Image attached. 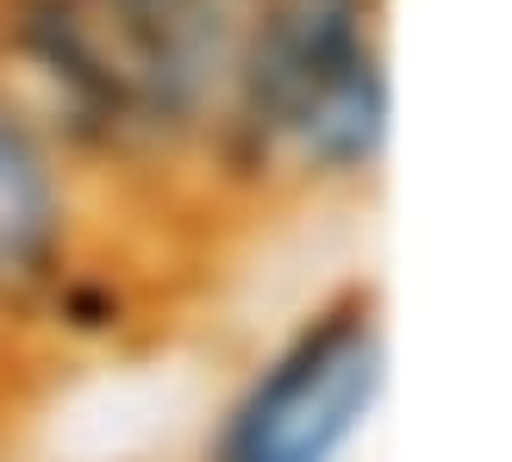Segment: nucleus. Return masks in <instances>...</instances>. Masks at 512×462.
Here are the masks:
<instances>
[{
  "label": "nucleus",
  "instance_id": "f257e3e1",
  "mask_svg": "<svg viewBox=\"0 0 512 462\" xmlns=\"http://www.w3.org/2000/svg\"><path fill=\"white\" fill-rule=\"evenodd\" d=\"M250 0H0L13 94L113 169L213 163Z\"/></svg>",
  "mask_w": 512,
  "mask_h": 462
},
{
  "label": "nucleus",
  "instance_id": "f03ea898",
  "mask_svg": "<svg viewBox=\"0 0 512 462\" xmlns=\"http://www.w3.org/2000/svg\"><path fill=\"white\" fill-rule=\"evenodd\" d=\"M388 0H250L213 169L250 188H356L388 157Z\"/></svg>",
  "mask_w": 512,
  "mask_h": 462
},
{
  "label": "nucleus",
  "instance_id": "20e7f679",
  "mask_svg": "<svg viewBox=\"0 0 512 462\" xmlns=\"http://www.w3.org/2000/svg\"><path fill=\"white\" fill-rule=\"evenodd\" d=\"M75 150L0 82V319H32L63 300L82 207Z\"/></svg>",
  "mask_w": 512,
  "mask_h": 462
},
{
  "label": "nucleus",
  "instance_id": "7ed1b4c3",
  "mask_svg": "<svg viewBox=\"0 0 512 462\" xmlns=\"http://www.w3.org/2000/svg\"><path fill=\"white\" fill-rule=\"evenodd\" d=\"M388 388L381 294L350 281L281 338L225 400L200 462H344Z\"/></svg>",
  "mask_w": 512,
  "mask_h": 462
}]
</instances>
